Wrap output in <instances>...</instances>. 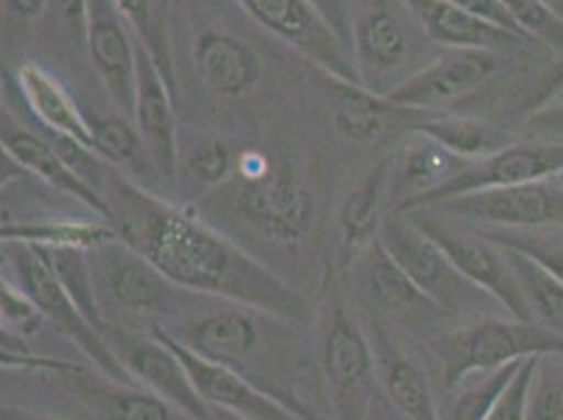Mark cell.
<instances>
[{"instance_id":"obj_1","label":"cell","mask_w":563,"mask_h":420,"mask_svg":"<svg viewBox=\"0 0 563 420\" xmlns=\"http://www.w3.org/2000/svg\"><path fill=\"white\" fill-rule=\"evenodd\" d=\"M106 198L120 240L179 290L242 305L288 324H306L309 307L301 292L214 232L196 212L117 175L108 181Z\"/></svg>"},{"instance_id":"obj_2","label":"cell","mask_w":563,"mask_h":420,"mask_svg":"<svg viewBox=\"0 0 563 420\" xmlns=\"http://www.w3.org/2000/svg\"><path fill=\"white\" fill-rule=\"evenodd\" d=\"M265 318L261 311L234 305L194 320L184 334L173 336L196 355L246 376L301 419L320 420L297 394V366L282 347L274 350L276 343L263 327Z\"/></svg>"},{"instance_id":"obj_3","label":"cell","mask_w":563,"mask_h":420,"mask_svg":"<svg viewBox=\"0 0 563 420\" xmlns=\"http://www.w3.org/2000/svg\"><path fill=\"white\" fill-rule=\"evenodd\" d=\"M442 383L454 389L467 376L526 357L563 355V336L539 322H519L516 318L479 316L465 327L454 328L429 341Z\"/></svg>"},{"instance_id":"obj_4","label":"cell","mask_w":563,"mask_h":420,"mask_svg":"<svg viewBox=\"0 0 563 420\" xmlns=\"http://www.w3.org/2000/svg\"><path fill=\"white\" fill-rule=\"evenodd\" d=\"M240 179L238 214L282 248H301L313 228L316 202L297 166L282 156H272L261 173Z\"/></svg>"},{"instance_id":"obj_5","label":"cell","mask_w":563,"mask_h":420,"mask_svg":"<svg viewBox=\"0 0 563 420\" xmlns=\"http://www.w3.org/2000/svg\"><path fill=\"white\" fill-rule=\"evenodd\" d=\"M2 257L11 267L15 278L13 281L38 307L43 318L74 341L76 347L93 362L99 373L118 383L137 385L135 378L120 364L106 336L80 313L36 248L13 242L2 244Z\"/></svg>"},{"instance_id":"obj_6","label":"cell","mask_w":563,"mask_h":420,"mask_svg":"<svg viewBox=\"0 0 563 420\" xmlns=\"http://www.w3.org/2000/svg\"><path fill=\"white\" fill-rule=\"evenodd\" d=\"M378 240L404 274L438 309L459 313L479 305L484 307L486 301L496 303L493 297L475 288L456 272L446 253L408 214L389 212L383 221Z\"/></svg>"},{"instance_id":"obj_7","label":"cell","mask_w":563,"mask_h":420,"mask_svg":"<svg viewBox=\"0 0 563 420\" xmlns=\"http://www.w3.org/2000/svg\"><path fill=\"white\" fill-rule=\"evenodd\" d=\"M322 371L336 420H371L378 383L375 350L339 301L330 305L324 324Z\"/></svg>"},{"instance_id":"obj_8","label":"cell","mask_w":563,"mask_h":420,"mask_svg":"<svg viewBox=\"0 0 563 420\" xmlns=\"http://www.w3.org/2000/svg\"><path fill=\"white\" fill-rule=\"evenodd\" d=\"M562 170V141L511 143L509 147L496 152L488 158L471 163L467 168H463L452 179H448L446 184L404 200L391 212L408 214L415 210L431 209L438 202H444L450 198H459V196L484 191V189L540 181V179L555 177Z\"/></svg>"},{"instance_id":"obj_9","label":"cell","mask_w":563,"mask_h":420,"mask_svg":"<svg viewBox=\"0 0 563 420\" xmlns=\"http://www.w3.org/2000/svg\"><path fill=\"white\" fill-rule=\"evenodd\" d=\"M431 209L452 219L486 225L488 230L530 232L563 228V189L549 177L521 186L473 191L438 202Z\"/></svg>"},{"instance_id":"obj_10","label":"cell","mask_w":563,"mask_h":420,"mask_svg":"<svg viewBox=\"0 0 563 420\" xmlns=\"http://www.w3.org/2000/svg\"><path fill=\"white\" fill-rule=\"evenodd\" d=\"M408 217L446 253L456 272L475 288L493 297L509 313V318H516L519 322H534L514 267L498 244L479 232L477 235L454 232L442 223V219L431 217L424 210L408 212Z\"/></svg>"},{"instance_id":"obj_11","label":"cell","mask_w":563,"mask_h":420,"mask_svg":"<svg viewBox=\"0 0 563 420\" xmlns=\"http://www.w3.org/2000/svg\"><path fill=\"white\" fill-rule=\"evenodd\" d=\"M244 11L332 80L364 85L352 51L307 0H238Z\"/></svg>"},{"instance_id":"obj_12","label":"cell","mask_w":563,"mask_h":420,"mask_svg":"<svg viewBox=\"0 0 563 420\" xmlns=\"http://www.w3.org/2000/svg\"><path fill=\"white\" fill-rule=\"evenodd\" d=\"M108 345L135 383L165 397L194 420H214V410L196 391L184 362L158 334H137L129 328L106 324Z\"/></svg>"},{"instance_id":"obj_13","label":"cell","mask_w":563,"mask_h":420,"mask_svg":"<svg viewBox=\"0 0 563 420\" xmlns=\"http://www.w3.org/2000/svg\"><path fill=\"white\" fill-rule=\"evenodd\" d=\"M97 286L126 313L161 318L175 305V290L165 276L122 240L110 242L91 253Z\"/></svg>"},{"instance_id":"obj_14","label":"cell","mask_w":563,"mask_h":420,"mask_svg":"<svg viewBox=\"0 0 563 420\" xmlns=\"http://www.w3.org/2000/svg\"><path fill=\"white\" fill-rule=\"evenodd\" d=\"M152 332L158 334L179 355L196 391L212 410L228 412L242 420H306L286 404H282L280 399L263 391L246 376L196 355L186 345H181L166 328L154 324Z\"/></svg>"},{"instance_id":"obj_15","label":"cell","mask_w":563,"mask_h":420,"mask_svg":"<svg viewBox=\"0 0 563 420\" xmlns=\"http://www.w3.org/2000/svg\"><path fill=\"white\" fill-rule=\"evenodd\" d=\"M498 68L500 59L493 51H450L383 95L398 108L424 112L477 91Z\"/></svg>"},{"instance_id":"obj_16","label":"cell","mask_w":563,"mask_h":420,"mask_svg":"<svg viewBox=\"0 0 563 420\" xmlns=\"http://www.w3.org/2000/svg\"><path fill=\"white\" fill-rule=\"evenodd\" d=\"M114 0H89L87 48L91 64L122 117H135L137 45Z\"/></svg>"},{"instance_id":"obj_17","label":"cell","mask_w":563,"mask_h":420,"mask_svg":"<svg viewBox=\"0 0 563 420\" xmlns=\"http://www.w3.org/2000/svg\"><path fill=\"white\" fill-rule=\"evenodd\" d=\"M137 45V97L133 122L140 131L145 154L158 175L173 181L179 170V140H177V117L175 97L166 85L152 55L140 41Z\"/></svg>"},{"instance_id":"obj_18","label":"cell","mask_w":563,"mask_h":420,"mask_svg":"<svg viewBox=\"0 0 563 420\" xmlns=\"http://www.w3.org/2000/svg\"><path fill=\"white\" fill-rule=\"evenodd\" d=\"M2 152L43 184L82 202L97 214L112 219L108 198L66 161L55 143L25 129L24 122H20V118L13 117L9 110L2 112Z\"/></svg>"},{"instance_id":"obj_19","label":"cell","mask_w":563,"mask_h":420,"mask_svg":"<svg viewBox=\"0 0 563 420\" xmlns=\"http://www.w3.org/2000/svg\"><path fill=\"white\" fill-rule=\"evenodd\" d=\"M422 34L450 51H509L530 41L488 24L448 0H399Z\"/></svg>"},{"instance_id":"obj_20","label":"cell","mask_w":563,"mask_h":420,"mask_svg":"<svg viewBox=\"0 0 563 420\" xmlns=\"http://www.w3.org/2000/svg\"><path fill=\"white\" fill-rule=\"evenodd\" d=\"M13 85L22 93L30 114L51 135L66 137L95 154L91 120L82 114L70 91L51 71L32 59H24L15 70Z\"/></svg>"},{"instance_id":"obj_21","label":"cell","mask_w":563,"mask_h":420,"mask_svg":"<svg viewBox=\"0 0 563 420\" xmlns=\"http://www.w3.org/2000/svg\"><path fill=\"white\" fill-rule=\"evenodd\" d=\"M194 66L202 85L219 97L234 99L253 93L263 78L255 48L219 30H207L196 38Z\"/></svg>"},{"instance_id":"obj_22","label":"cell","mask_w":563,"mask_h":420,"mask_svg":"<svg viewBox=\"0 0 563 420\" xmlns=\"http://www.w3.org/2000/svg\"><path fill=\"white\" fill-rule=\"evenodd\" d=\"M394 158L383 156L368 168V173L345 196L339 225H341V267H347L353 258L362 257L380 234L385 221V202L391 196Z\"/></svg>"},{"instance_id":"obj_23","label":"cell","mask_w":563,"mask_h":420,"mask_svg":"<svg viewBox=\"0 0 563 420\" xmlns=\"http://www.w3.org/2000/svg\"><path fill=\"white\" fill-rule=\"evenodd\" d=\"M74 391L93 410L99 420H194L165 397L141 385H126L95 376L87 368L68 374Z\"/></svg>"},{"instance_id":"obj_24","label":"cell","mask_w":563,"mask_h":420,"mask_svg":"<svg viewBox=\"0 0 563 420\" xmlns=\"http://www.w3.org/2000/svg\"><path fill=\"white\" fill-rule=\"evenodd\" d=\"M373 328L371 343L375 350L378 383L385 396L406 420H440L424 371L399 350L398 343L383 328L378 324Z\"/></svg>"},{"instance_id":"obj_25","label":"cell","mask_w":563,"mask_h":420,"mask_svg":"<svg viewBox=\"0 0 563 420\" xmlns=\"http://www.w3.org/2000/svg\"><path fill=\"white\" fill-rule=\"evenodd\" d=\"M408 45L404 22L389 4L373 2L353 18V57L364 87L401 66Z\"/></svg>"},{"instance_id":"obj_26","label":"cell","mask_w":563,"mask_h":420,"mask_svg":"<svg viewBox=\"0 0 563 420\" xmlns=\"http://www.w3.org/2000/svg\"><path fill=\"white\" fill-rule=\"evenodd\" d=\"M334 129L343 140L362 147H375L394 126V118L406 112L394 106L383 93L364 85H350L334 80Z\"/></svg>"},{"instance_id":"obj_27","label":"cell","mask_w":563,"mask_h":420,"mask_svg":"<svg viewBox=\"0 0 563 420\" xmlns=\"http://www.w3.org/2000/svg\"><path fill=\"white\" fill-rule=\"evenodd\" d=\"M470 164L450 154L435 141L412 131V141L404 147L398 163H394L391 170V189H398L399 194L396 207L412 196H419L446 184L448 179H452Z\"/></svg>"},{"instance_id":"obj_28","label":"cell","mask_w":563,"mask_h":420,"mask_svg":"<svg viewBox=\"0 0 563 420\" xmlns=\"http://www.w3.org/2000/svg\"><path fill=\"white\" fill-rule=\"evenodd\" d=\"M2 244H25L32 248H78L93 253L120 240L114 225L71 219H34L2 223Z\"/></svg>"},{"instance_id":"obj_29","label":"cell","mask_w":563,"mask_h":420,"mask_svg":"<svg viewBox=\"0 0 563 420\" xmlns=\"http://www.w3.org/2000/svg\"><path fill=\"white\" fill-rule=\"evenodd\" d=\"M415 133L435 141L450 154L475 163L488 158L496 152L516 143L511 133L496 126L493 122L467 117H442L421 120L412 126Z\"/></svg>"},{"instance_id":"obj_30","label":"cell","mask_w":563,"mask_h":420,"mask_svg":"<svg viewBox=\"0 0 563 420\" xmlns=\"http://www.w3.org/2000/svg\"><path fill=\"white\" fill-rule=\"evenodd\" d=\"M360 258L364 261L366 292L376 309L387 313H408L417 311L419 307L438 309L415 286V281L404 274V269L385 251L380 240H376Z\"/></svg>"},{"instance_id":"obj_31","label":"cell","mask_w":563,"mask_h":420,"mask_svg":"<svg viewBox=\"0 0 563 420\" xmlns=\"http://www.w3.org/2000/svg\"><path fill=\"white\" fill-rule=\"evenodd\" d=\"M145 51L177 95V76L170 48V0H114Z\"/></svg>"},{"instance_id":"obj_32","label":"cell","mask_w":563,"mask_h":420,"mask_svg":"<svg viewBox=\"0 0 563 420\" xmlns=\"http://www.w3.org/2000/svg\"><path fill=\"white\" fill-rule=\"evenodd\" d=\"M36 251L47 261L51 272L64 286V290L70 295L71 301L80 309V313L101 332L108 324V320L103 318L91 253L78 251V248H36Z\"/></svg>"},{"instance_id":"obj_33","label":"cell","mask_w":563,"mask_h":420,"mask_svg":"<svg viewBox=\"0 0 563 420\" xmlns=\"http://www.w3.org/2000/svg\"><path fill=\"white\" fill-rule=\"evenodd\" d=\"M519 288L530 305L534 322L563 336V281L558 280L539 261L516 248H505Z\"/></svg>"},{"instance_id":"obj_34","label":"cell","mask_w":563,"mask_h":420,"mask_svg":"<svg viewBox=\"0 0 563 420\" xmlns=\"http://www.w3.org/2000/svg\"><path fill=\"white\" fill-rule=\"evenodd\" d=\"M521 364H523V360L467 376L463 383H459L454 387V389H459V396L454 397V401L448 410L446 420L488 419L494 404L498 401V397L503 396L507 385L514 380Z\"/></svg>"},{"instance_id":"obj_35","label":"cell","mask_w":563,"mask_h":420,"mask_svg":"<svg viewBox=\"0 0 563 420\" xmlns=\"http://www.w3.org/2000/svg\"><path fill=\"white\" fill-rule=\"evenodd\" d=\"M93 150L99 158L117 166L137 163L143 147L137 126H131L129 118H97L91 120Z\"/></svg>"},{"instance_id":"obj_36","label":"cell","mask_w":563,"mask_h":420,"mask_svg":"<svg viewBox=\"0 0 563 420\" xmlns=\"http://www.w3.org/2000/svg\"><path fill=\"white\" fill-rule=\"evenodd\" d=\"M526 420H563V355L540 357Z\"/></svg>"},{"instance_id":"obj_37","label":"cell","mask_w":563,"mask_h":420,"mask_svg":"<svg viewBox=\"0 0 563 420\" xmlns=\"http://www.w3.org/2000/svg\"><path fill=\"white\" fill-rule=\"evenodd\" d=\"M186 166L196 186L212 189L223 186L234 175L238 163L225 141L209 137L191 147Z\"/></svg>"},{"instance_id":"obj_38","label":"cell","mask_w":563,"mask_h":420,"mask_svg":"<svg viewBox=\"0 0 563 420\" xmlns=\"http://www.w3.org/2000/svg\"><path fill=\"white\" fill-rule=\"evenodd\" d=\"M521 34L563 55V22L540 0H500Z\"/></svg>"},{"instance_id":"obj_39","label":"cell","mask_w":563,"mask_h":420,"mask_svg":"<svg viewBox=\"0 0 563 420\" xmlns=\"http://www.w3.org/2000/svg\"><path fill=\"white\" fill-rule=\"evenodd\" d=\"M479 234L488 237L494 244L505 248H516L528 257L539 261L558 280L563 281V244L544 240L530 232H511V230H479Z\"/></svg>"},{"instance_id":"obj_40","label":"cell","mask_w":563,"mask_h":420,"mask_svg":"<svg viewBox=\"0 0 563 420\" xmlns=\"http://www.w3.org/2000/svg\"><path fill=\"white\" fill-rule=\"evenodd\" d=\"M540 357H528L519 366L514 380L507 385L503 396L494 404L493 412L486 420H526L528 419V399L532 380L539 368Z\"/></svg>"},{"instance_id":"obj_41","label":"cell","mask_w":563,"mask_h":420,"mask_svg":"<svg viewBox=\"0 0 563 420\" xmlns=\"http://www.w3.org/2000/svg\"><path fill=\"white\" fill-rule=\"evenodd\" d=\"M0 311H2V328L7 330H20L22 334L34 332L43 313L38 307L32 303V299L25 295L24 290L11 280H2L0 288Z\"/></svg>"},{"instance_id":"obj_42","label":"cell","mask_w":563,"mask_h":420,"mask_svg":"<svg viewBox=\"0 0 563 420\" xmlns=\"http://www.w3.org/2000/svg\"><path fill=\"white\" fill-rule=\"evenodd\" d=\"M45 13L76 45L87 43L89 0H45Z\"/></svg>"},{"instance_id":"obj_43","label":"cell","mask_w":563,"mask_h":420,"mask_svg":"<svg viewBox=\"0 0 563 420\" xmlns=\"http://www.w3.org/2000/svg\"><path fill=\"white\" fill-rule=\"evenodd\" d=\"M313 11L329 24L330 30L353 53L352 0H307Z\"/></svg>"},{"instance_id":"obj_44","label":"cell","mask_w":563,"mask_h":420,"mask_svg":"<svg viewBox=\"0 0 563 420\" xmlns=\"http://www.w3.org/2000/svg\"><path fill=\"white\" fill-rule=\"evenodd\" d=\"M448 2H452V4H456V7H461V9H465V11H470L471 15L479 18V20H484V22H488V24L503 27V30H507V32H514L517 36L526 38L500 0H448ZM526 41H530V38H526ZM530 43H532V41H530Z\"/></svg>"},{"instance_id":"obj_45","label":"cell","mask_w":563,"mask_h":420,"mask_svg":"<svg viewBox=\"0 0 563 420\" xmlns=\"http://www.w3.org/2000/svg\"><path fill=\"white\" fill-rule=\"evenodd\" d=\"M532 131L544 135V141H562L563 143V103L558 108H540L528 118Z\"/></svg>"},{"instance_id":"obj_46","label":"cell","mask_w":563,"mask_h":420,"mask_svg":"<svg viewBox=\"0 0 563 420\" xmlns=\"http://www.w3.org/2000/svg\"><path fill=\"white\" fill-rule=\"evenodd\" d=\"M2 9L9 18L30 22L45 13V0H2Z\"/></svg>"},{"instance_id":"obj_47","label":"cell","mask_w":563,"mask_h":420,"mask_svg":"<svg viewBox=\"0 0 563 420\" xmlns=\"http://www.w3.org/2000/svg\"><path fill=\"white\" fill-rule=\"evenodd\" d=\"M0 420H68L62 417H53V415H45V412H34V410H25L20 406H2L0 410Z\"/></svg>"},{"instance_id":"obj_48","label":"cell","mask_w":563,"mask_h":420,"mask_svg":"<svg viewBox=\"0 0 563 420\" xmlns=\"http://www.w3.org/2000/svg\"><path fill=\"white\" fill-rule=\"evenodd\" d=\"M540 2L563 22V0H540Z\"/></svg>"},{"instance_id":"obj_49","label":"cell","mask_w":563,"mask_h":420,"mask_svg":"<svg viewBox=\"0 0 563 420\" xmlns=\"http://www.w3.org/2000/svg\"><path fill=\"white\" fill-rule=\"evenodd\" d=\"M214 420H242L234 417V415H228V412H219V410H214Z\"/></svg>"},{"instance_id":"obj_50","label":"cell","mask_w":563,"mask_h":420,"mask_svg":"<svg viewBox=\"0 0 563 420\" xmlns=\"http://www.w3.org/2000/svg\"><path fill=\"white\" fill-rule=\"evenodd\" d=\"M553 179H555V181H558V186L562 187L563 189V170L562 173H558Z\"/></svg>"},{"instance_id":"obj_51","label":"cell","mask_w":563,"mask_h":420,"mask_svg":"<svg viewBox=\"0 0 563 420\" xmlns=\"http://www.w3.org/2000/svg\"><path fill=\"white\" fill-rule=\"evenodd\" d=\"M352 2H353V0H352Z\"/></svg>"}]
</instances>
